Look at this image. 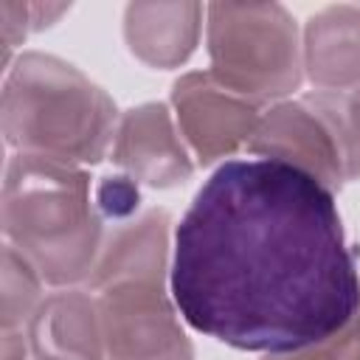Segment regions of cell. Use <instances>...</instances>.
<instances>
[{"instance_id":"6da1fadb","label":"cell","mask_w":360,"mask_h":360,"mask_svg":"<svg viewBox=\"0 0 360 360\" xmlns=\"http://www.w3.org/2000/svg\"><path fill=\"white\" fill-rule=\"evenodd\" d=\"M183 321L242 352L318 343L360 315V273L335 191L264 158L225 160L174 225Z\"/></svg>"},{"instance_id":"7a4b0ae2","label":"cell","mask_w":360,"mask_h":360,"mask_svg":"<svg viewBox=\"0 0 360 360\" xmlns=\"http://www.w3.org/2000/svg\"><path fill=\"white\" fill-rule=\"evenodd\" d=\"M3 236L51 287L87 284L104 245V217L84 166L14 152L3 177Z\"/></svg>"},{"instance_id":"3957f363","label":"cell","mask_w":360,"mask_h":360,"mask_svg":"<svg viewBox=\"0 0 360 360\" xmlns=\"http://www.w3.org/2000/svg\"><path fill=\"white\" fill-rule=\"evenodd\" d=\"M118 118L107 90L53 53L25 51L3 70L0 121L14 152L90 166L110 155Z\"/></svg>"},{"instance_id":"277c9868","label":"cell","mask_w":360,"mask_h":360,"mask_svg":"<svg viewBox=\"0 0 360 360\" xmlns=\"http://www.w3.org/2000/svg\"><path fill=\"white\" fill-rule=\"evenodd\" d=\"M208 73L250 104L290 98L304 82V51L295 17L281 3L205 6Z\"/></svg>"},{"instance_id":"5b68a950","label":"cell","mask_w":360,"mask_h":360,"mask_svg":"<svg viewBox=\"0 0 360 360\" xmlns=\"http://www.w3.org/2000/svg\"><path fill=\"white\" fill-rule=\"evenodd\" d=\"M96 298L104 360H194V343L169 284L121 281L98 290Z\"/></svg>"},{"instance_id":"8992f818","label":"cell","mask_w":360,"mask_h":360,"mask_svg":"<svg viewBox=\"0 0 360 360\" xmlns=\"http://www.w3.org/2000/svg\"><path fill=\"white\" fill-rule=\"evenodd\" d=\"M248 152L253 158L292 166L332 191L349 183L340 138L315 93L270 104L259 115Z\"/></svg>"},{"instance_id":"52a82bcc","label":"cell","mask_w":360,"mask_h":360,"mask_svg":"<svg viewBox=\"0 0 360 360\" xmlns=\"http://www.w3.org/2000/svg\"><path fill=\"white\" fill-rule=\"evenodd\" d=\"M172 112L200 166L225 163V158L248 149L262 115L256 104L217 84L208 70L183 73L172 84Z\"/></svg>"},{"instance_id":"ba28073f","label":"cell","mask_w":360,"mask_h":360,"mask_svg":"<svg viewBox=\"0 0 360 360\" xmlns=\"http://www.w3.org/2000/svg\"><path fill=\"white\" fill-rule=\"evenodd\" d=\"M110 160L138 186L158 191L183 186L191 180L197 166L177 129L174 112L163 101H146L121 112L110 146Z\"/></svg>"},{"instance_id":"9c48e42d","label":"cell","mask_w":360,"mask_h":360,"mask_svg":"<svg viewBox=\"0 0 360 360\" xmlns=\"http://www.w3.org/2000/svg\"><path fill=\"white\" fill-rule=\"evenodd\" d=\"M172 248H174V231L163 208H152L127 222H115L104 233L101 253L84 287L98 292L121 281L169 284Z\"/></svg>"},{"instance_id":"30bf717a","label":"cell","mask_w":360,"mask_h":360,"mask_svg":"<svg viewBox=\"0 0 360 360\" xmlns=\"http://www.w3.org/2000/svg\"><path fill=\"white\" fill-rule=\"evenodd\" d=\"M39 360H104L98 298L87 287H56L25 326Z\"/></svg>"},{"instance_id":"8fae6325","label":"cell","mask_w":360,"mask_h":360,"mask_svg":"<svg viewBox=\"0 0 360 360\" xmlns=\"http://www.w3.org/2000/svg\"><path fill=\"white\" fill-rule=\"evenodd\" d=\"M304 79L323 93L360 87V6L340 3L315 11L301 31Z\"/></svg>"},{"instance_id":"7c38bea8","label":"cell","mask_w":360,"mask_h":360,"mask_svg":"<svg viewBox=\"0 0 360 360\" xmlns=\"http://www.w3.org/2000/svg\"><path fill=\"white\" fill-rule=\"evenodd\" d=\"M205 6L200 3H129L124 8V42L129 53L155 70H172L197 51Z\"/></svg>"},{"instance_id":"4fadbf2b","label":"cell","mask_w":360,"mask_h":360,"mask_svg":"<svg viewBox=\"0 0 360 360\" xmlns=\"http://www.w3.org/2000/svg\"><path fill=\"white\" fill-rule=\"evenodd\" d=\"M45 278L39 270L11 245H3L0 262V323L3 329H25L34 312L39 309Z\"/></svg>"},{"instance_id":"5bb4252c","label":"cell","mask_w":360,"mask_h":360,"mask_svg":"<svg viewBox=\"0 0 360 360\" xmlns=\"http://www.w3.org/2000/svg\"><path fill=\"white\" fill-rule=\"evenodd\" d=\"M318 93H321L323 107L338 129L343 158H346L349 183L360 180V87L352 93H323V90H318Z\"/></svg>"},{"instance_id":"9a60e30c","label":"cell","mask_w":360,"mask_h":360,"mask_svg":"<svg viewBox=\"0 0 360 360\" xmlns=\"http://www.w3.org/2000/svg\"><path fill=\"white\" fill-rule=\"evenodd\" d=\"M259 360H360V315L349 321L340 332L292 349V352H278V354H264Z\"/></svg>"},{"instance_id":"2e32d148","label":"cell","mask_w":360,"mask_h":360,"mask_svg":"<svg viewBox=\"0 0 360 360\" xmlns=\"http://www.w3.org/2000/svg\"><path fill=\"white\" fill-rule=\"evenodd\" d=\"M138 202H141L138 183L127 174L104 177L101 186L96 188V205H98L101 217H110L115 222L132 219V214L138 211Z\"/></svg>"},{"instance_id":"e0dca14e","label":"cell","mask_w":360,"mask_h":360,"mask_svg":"<svg viewBox=\"0 0 360 360\" xmlns=\"http://www.w3.org/2000/svg\"><path fill=\"white\" fill-rule=\"evenodd\" d=\"M31 3L3 0L0 3V37H3V70L17 59L14 51L31 34Z\"/></svg>"},{"instance_id":"ac0fdd59","label":"cell","mask_w":360,"mask_h":360,"mask_svg":"<svg viewBox=\"0 0 360 360\" xmlns=\"http://www.w3.org/2000/svg\"><path fill=\"white\" fill-rule=\"evenodd\" d=\"M0 343H3V360H28V357H34L25 329H3Z\"/></svg>"},{"instance_id":"d6986e66","label":"cell","mask_w":360,"mask_h":360,"mask_svg":"<svg viewBox=\"0 0 360 360\" xmlns=\"http://www.w3.org/2000/svg\"><path fill=\"white\" fill-rule=\"evenodd\" d=\"M68 11H70L68 3H31V28L34 31H45Z\"/></svg>"},{"instance_id":"ffe728a7","label":"cell","mask_w":360,"mask_h":360,"mask_svg":"<svg viewBox=\"0 0 360 360\" xmlns=\"http://www.w3.org/2000/svg\"><path fill=\"white\" fill-rule=\"evenodd\" d=\"M34 360H39V357H34Z\"/></svg>"}]
</instances>
